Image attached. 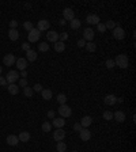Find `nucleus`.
I'll return each mask as SVG.
<instances>
[{"instance_id": "nucleus-36", "label": "nucleus", "mask_w": 136, "mask_h": 152, "mask_svg": "<svg viewBox=\"0 0 136 152\" xmlns=\"http://www.w3.org/2000/svg\"><path fill=\"white\" fill-rule=\"evenodd\" d=\"M97 30H98V31H99V33H105V31H106V27H105V23H101V22H99V23H98V25H97Z\"/></svg>"}, {"instance_id": "nucleus-31", "label": "nucleus", "mask_w": 136, "mask_h": 152, "mask_svg": "<svg viewBox=\"0 0 136 152\" xmlns=\"http://www.w3.org/2000/svg\"><path fill=\"white\" fill-rule=\"evenodd\" d=\"M42 131L45 132V133L50 132V131H52V124H50V122H48V121H45V122L42 124Z\"/></svg>"}, {"instance_id": "nucleus-20", "label": "nucleus", "mask_w": 136, "mask_h": 152, "mask_svg": "<svg viewBox=\"0 0 136 152\" xmlns=\"http://www.w3.org/2000/svg\"><path fill=\"white\" fill-rule=\"evenodd\" d=\"M8 38H10L11 41H16V39L19 38V31L16 29H10V30H8Z\"/></svg>"}, {"instance_id": "nucleus-43", "label": "nucleus", "mask_w": 136, "mask_h": 152, "mask_svg": "<svg viewBox=\"0 0 136 152\" xmlns=\"http://www.w3.org/2000/svg\"><path fill=\"white\" fill-rule=\"evenodd\" d=\"M22 49L25 50V52H27V50H30V44H29V42L22 44Z\"/></svg>"}, {"instance_id": "nucleus-24", "label": "nucleus", "mask_w": 136, "mask_h": 152, "mask_svg": "<svg viewBox=\"0 0 136 152\" xmlns=\"http://www.w3.org/2000/svg\"><path fill=\"white\" fill-rule=\"evenodd\" d=\"M19 141H23V143H27L30 140V133L29 132H21L19 133Z\"/></svg>"}, {"instance_id": "nucleus-16", "label": "nucleus", "mask_w": 136, "mask_h": 152, "mask_svg": "<svg viewBox=\"0 0 136 152\" xmlns=\"http://www.w3.org/2000/svg\"><path fill=\"white\" fill-rule=\"evenodd\" d=\"M18 143H19L18 136H15V134H10V136H7V144L8 145L15 147V145H18Z\"/></svg>"}, {"instance_id": "nucleus-33", "label": "nucleus", "mask_w": 136, "mask_h": 152, "mask_svg": "<svg viewBox=\"0 0 136 152\" xmlns=\"http://www.w3.org/2000/svg\"><path fill=\"white\" fill-rule=\"evenodd\" d=\"M57 102L60 103V105H65V102H67V96H65L64 94H59L57 95Z\"/></svg>"}, {"instance_id": "nucleus-10", "label": "nucleus", "mask_w": 136, "mask_h": 152, "mask_svg": "<svg viewBox=\"0 0 136 152\" xmlns=\"http://www.w3.org/2000/svg\"><path fill=\"white\" fill-rule=\"evenodd\" d=\"M15 61H16V59H15L14 54H11V53L6 54V56L3 57V63H4V65H7V67H10V65H14Z\"/></svg>"}, {"instance_id": "nucleus-30", "label": "nucleus", "mask_w": 136, "mask_h": 152, "mask_svg": "<svg viewBox=\"0 0 136 152\" xmlns=\"http://www.w3.org/2000/svg\"><path fill=\"white\" fill-rule=\"evenodd\" d=\"M38 50L39 52H48V50H49V45H48L47 42L38 44Z\"/></svg>"}, {"instance_id": "nucleus-42", "label": "nucleus", "mask_w": 136, "mask_h": 152, "mask_svg": "<svg viewBox=\"0 0 136 152\" xmlns=\"http://www.w3.org/2000/svg\"><path fill=\"white\" fill-rule=\"evenodd\" d=\"M19 86H21V87H23V88H25V87H27V80H26V79H21V80H19Z\"/></svg>"}, {"instance_id": "nucleus-4", "label": "nucleus", "mask_w": 136, "mask_h": 152, "mask_svg": "<svg viewBox=\"0 0 136 152\" xmlns=\"http://www.w3.org/2000/svg\"><path fill=\"white\" fill-rule=\"evenodd\" d=\"M6 80H7L8 84H12V83H15L16 80H19V74H18V71H8Z\"/></svg>"}, {"instance_id": "nucleus-35", "label": "nucleus", "mask_w": 136, "mask_h": 152, "mask_svg": "<svg viewBox=\"0 0 136 152\" xmlns=\"http://www.w3.org/2000/svg\"><path fill=\"white\" fill-rule=\"evenodd\" d=\"M104 120H106V121H110V120H113V113L112 111H105L104 113Z\"/></svg>"}, {"instance_id": "nucleus-3", "label": "nucleus", "mask_w": 136, "mask_h": 152, "mask_svg": "<svg viewBox=\"0 0 136 152\" xmlns=\"http://www.w3.org/2000/svg\"><path fill=\"white\" fill-rule=\"evenodd\" d=\"M59 114L61 116V118H67V117H69L72 114V110L68 105H60V107H59Z\"/></svg>"}, {"instance_id": "nucleus-41", "label": "nucleus", "mask_w": 136, "mask_h": 152, "mask_svg": "<svg viewBox=\"0 0 136 152\" xmlns=\"http://www.w3.org/2000/svg\"><path fill=\"white\" fill-rule=\"evenodd\" d=\"M0 86H3V87H7V86H8L6 78H3V76H0Z\"/></svg>"}, {"instance_id": "nucleus-19", "label": "nucleus", "mask_w": 136, "mask_h": 152, "mask_svg": "<svg viewBox=\"0 0 136 152\" xmlns=\"http://www.w3.org/2000/svg\"><path fill=\"white\" fill-rule=\"evenodd\" d=\"M26 60L30 61V63H33V61H36L37 60V52L36 50H27L26 52Z\"/></svg>"}, {"instance_id": "nucleus-14", "label": "nucleus", "mask_w": 136, "mask_h": 152, "mask_svg": "<svg viewBox=\"0 0 136 152\" xmlns=\"http://www.w3.org/2000/svg\"><path fill=\"white\" fill-rule=\"evenodd\" d=\"M104 102L106 103L107 106H113V105H116V102H117V96L113 95V94H109V95L105 96Z\"/></svg>"}, {"instance_id": "nucleus-49", "label": "nucleus", "mask_w": 136, "mask_h": 152, "mask_svg": "<svg viewBox=\"0 0 136 152\" xmlns=\"http://www.w3.org/2000/svg\"><path fill=\"white\" fill-rule=\"evenodd\" d=\"M1 71H3V68H1V65H0V75H1Z\"/></svg>"}, {"instance_id": "nucleus-9", "label": "nucleus", "mask_w": 136, "mask_h": 152, "mask_svg": "<svg viewBox=\"0 0 136 152\" xmlns=\"http://www.w3.org/2000/svg\"><path fill=\"white\" fill-rule=\"evenodd\" d=\"M65 137V131H63V128L61 129H56L53 132V138L54 141H63Z\"/></svg>"}, {"instance_id": "nucleus-23", "label": "nucleus", "mask_w": 136, "mask_h": 152, "mask_svg": "<svg viewBox=\"0 0 136 152\" xmlns=\"http://www.w3.org/2000/svg\"><path fill=\"white\" fill-rule=\"evenodd\" d=\"M41 95H42V98L45 99V101H50L52 99V90H48V88H44L42 91H41Z\"/></svg>"}, {"instance_id": "nucleus-29", "label": "nucleus", "mask_w": 136, "mask_h": 152, "mask_svg": "<svg viewBox=\"0 0 136 152\" xmlns=\"http://www.w3.org/2000/svg\"><path fill=\"white\" fill-rule=\"evenodd\" d=\"M23 94H25L26 98H31L33 94H34V91H33L31 87H25V88H23Z\"/></svg>"}, {"instance_id": "nucleus-18", "label": "nucleus", "mask_w": 136, "mask_h": 152, "mask_svg": "<svg viewBox=\"0 0 136 152\" xmlns=\"http://www.w3.org/2000/svg\"><path fill=\"white\" fill-rule=\"evenodd\" d=\"M79 124L82 125V128H87V126H90V125L93 124V118H91L90 116H84L82 120H80Z\"/></svg>"}, {"instance_id": "nucleus-2", "label": "nucleus", "mask_w": 136, "mask_h": 152, "mask_svg": "<svg viewBox=\"0 0 136 152\" xmlns=\"http://www.w3.org/2000/svg\"><path fill=\"white\" fill-rule=\"evenodd\" d=\"M39 36H41V33H39L37 29H33V30L29 31V34H27V39H29V42H31V44L38 42Z\"/></svg>"}, {"instance_id": "nucleus-38", "label": "nucleus", "mask_w": 136, "mask_h": 152, "mask_svg": "<svg viewBox=\"0 0 136 152\" xmlns=\"http://www.w3.org/2000/svg\"><path fill=\"white\" fill-rule=\"evenodd\" d=\"M42 86H41V84H38V83H37V84H34V86H33V91H37V92H41V91H42Z\"/></svg>"}, {"instance_id": "nucleus-17", "label": "nucleus", "mask_w": 136, "mask_h": 152, "mask_svg": "<svg viewBox=\"0 0 136 152\" xmlns=\"http://www.w3.org/2000/svg\"><path fill=\"white\" fill-rule=\"evenodd\" d=\"M52 125H53L56 129H61V128L65 125V120L64 118H61V117L60 118H54V120L52 121Z\"/></svg>"}, {"instance_id": "nucleus-8", "label": "nucleus", "mask_w": 136, "mask_h": 152, "mask_svg": "<svg viewBox=\"0 0 136 152\" xmlns=\"http://www.w3.org/2000/svg\"><path fill=\"white\" fill-rule=\"evenodd\" d=\"M15 64H16V68H18L19 71H26V68H27V60H26V59H23V57H19V59H16Z\"/></svg>"}, {"instance_id": "nucleus-48", "label": "nucleus", "mask_w": 136, "mask_h": 152, "mask_svg": "<svg viewBox=\"0 0 136 152\" xmlns=\"http://www.w3.org/2000/svg\"><path fill=\"white\" fill-rule=\"evenodd\" d=\"M59 23H60V26H64V25H65V21H64V19H61Z\"/></svg>"}, {"instance_id": "nucleus-26", "label": "nucleus", "mask_w": 136, "mask_h": 152, "mask_svg": "<svg viewBox=\"0 0 136 152\" xmlns=\"http://www.w3.org/2000/svg\"><path fill=\"white\" fill-rule=\"evenodd\" d=\"M80 26H82V22L79 21V19H72L71 22H69V27L71 29H74V30H78L79 27H80Z\"/></svg>"}, {"instance_id": "nucleus-5", "label": "nucleus", "mask_w": 136, "mask_h": 152, "mask_svg": "<svg viewBox=\"0 0 136 152\" xmlns=\"http://www.w3.org/2000/svg\"><path fill=\"white\" fill-rule=\"evenodd\" d=\"M113 37L116 39H124L125 38V31H124V29L120 27V26H116L113 29Z\"/></svg>"}, {"instance_id": "nucleus-1", "label": "nucleus", "mask_w": 136, "mask_h": 152, "mask_svg": "<svg viewBox=\"0 0 136 152\" xmlns=\"http://www.w3.org/2000/svg\"><path fill=\"white\" fill-rule=\"evenodd\" d=\"M115 64L117 67L122 68V69L128 68V65H129L128 56H127V54H117V57H116V60H115Z\"/></svg>"}, {"instance_id": "nucleus-40", "label": "nucleus", "mask_w": 136, "mask_h": 152, "mask_svg": "<svg viewBox=\"0 0 136 152\" xmlns=\"http://www.w3.org/2000/svg\"><path fill=\"white\" fill-rule=\"evenodd\" d=\"M82 129H83V128H82V125L79 124V122H76V124H74V131H75V132H80V131H82Z\"/></svg>"}, {"instance_id": "nucleus-32", "label": "nucleus", "mask_w": 136, "mask_h": 152, "mask_svg": "<svg viewBox=\"0 0 136 152\" xmlns=\"http://www.w3.org/2000/svg\"><path fill=\"white\" fill-rule=\"evenodd\" d=\"M116 26H118V25H117V22H115V21H107L106 23H105V27H106V29H110V30H113Z\"/></svg>"}, {"instance_id": "nucleus-47", "label": "nucleus", "mask_w": 136, "mask_h": 152, "mask_svg": "<svg viewBox=\"0 0 136 152\" xmlns=\"http://www.w3.org/2000/svg\"><path fill=\"white\" fill-rule=\"evenodd\" d=\"M21 76H22V79H26V76H27V72H26V71H21Z\"/></svg>"}, {"instance_id": "nucleus-12", "label": "nucleus", "mask_w": 136, "mask_h": 152, "mask_svg": "<svg viewBox=\"0 0 136 152\" xmlns=\"http://www.w3.org/2000/svg\"><path fill=\"white\" fill-rule=\"evenodd\" d=\"M79 136H80V140H83V141H89L90 138H91V132L87 131V128H83L82 131L79 132Z\"/></svg>"}, {"instance_id": "nucleus-34", "label": "nucleus", "mask_w": 136, "mask_h": 152, "mask_svg": "<svg viewBox=\"0 0 136 152\" xmlns=\"http://www.w3.org/2000/svg\"><path fill=\"white\" fill-rule=\"evenodd\" d=\"M105 65H106L107 69H112V68H115L116 67V64H115V60H106V63H105Z\"/></svg>"}, {"instance_id": "nucleus-46", "label": "nucleus", "mask_w": 136, "mask_h": 152, "mask_svg": "<svg viewBox=\"0 0 136 152\" xmlns=\"http://www.w3.org/2000/svg\"><path fill=\"white\" fill-rule=\"evenodd\" d=\"M48 117H49V118H53V117H54V111H53V110H49V111H48Z\"/></svg>"}, {"instance_id": "nucleus-13", "label": "nucleus", "mask_w": 136, "mask_h": 152, "mask_svg": "<svg viewBox=\"0 0 136 152\" xmlns=\"http://www.w3.org/2000/svg\"><path fill=\"white\" fill-rule=\"evenodd\" d=\"M47 38H48V41L56 44L59 41V33L57 31H53V30H50V31L47 33Z\"/></svg>"}, {"instance_id": "nucleus-44", "label": "nucleus", "mask_w": 136, "mask_h": 152, "mask_svg": "<svg viewBox=\"0 0 136 152\" xmlns=\"http://www.w3.org/2000/svg\"><path fill=\"white\" fill-rule=\"evenodd\" d=\"M76 44H78V46H79V48H83V46H86V41H84V39H79V41H78V42H76Z\"/></svg>"}, {"instance_id": "nucleus-27", "label": "nucleus", "mask_w": 136, "mask_h": 152, "mask_svg": "<svg viewBox=\"0 0 136 152\" xmlns=\"http://www.w3.org/2000/svg\"><path fill=\"white\" fill-rule=\"evenodd\" d=\"M86 49L87 52H95L97 50V44H94L93 41L91 42H86Z\"/></svg>"}, {"instance_id": "nucleus-45", "label": "nucleus", "mask_w": 136, "mask_h": 152, "mask_svg": "<svg viewBox=\"0 0 136 152\" xmlns=\"http://www.w3.org/2000/svg\"><path fill=\"white\" fill-rule=\"evenodd\" d=\"M16 26H18V22L16 21H11L10 22V29H16Z\"/></svg>"}, {"instance_id": "nucleus-7", "label": "nucleus", "mask_w": 136, "mask_h": 152, "mask_svg": "<svg viewBox=\"0 0 136 152\" xmlns=\"http://www.w3.org/2000/svg\"><path fill=\"white\" fill-rule=\"evenodd\" d=\"M94 30L93 29H90V27H87V29H84V31H83V39L84 41H89V42H91L94 39Z\"/></svg>"}, {"instance_id": "nucleus-37", "label": "nucleus", "mask_w": 136, "mask_h": 152, "mask_svg": "<svg viewBox=\"0 0 136 152\" xmlns=\"http://www.w3.org/2000/svg\"><path fill=\"white\" fill-rule=\"evenodd\" d=\"M23 27H25L27 31H30V30H33V29H34V27H33V23H31V22H29V21L23 23Z\"/></svg>"}, {"instance_id": "nucleus-22", "label": "nucleus", "mask_w": 136, "mask_h": 152, "mask_svg": "<svg viewBox=\"0 0 136 152\" xmlns=\"http://www.w3.org/2000/svg\"><path fill=\"white\" fill-rule=\"evenodd\" d=\"M7 88H8V92H10L11 95H16V94L19 92V86H16L15 83H12V84H8Z\"/></svg>"}, {"instance_id": "nucleus-11", "label": "nucleus", "mask_w": 136, "mask_h": 152, "mask_svg": "<svg viewBox=\"0 0 136 152\" xmlns=\"http://www.w3.org/2000/svg\"><path fill=\"white\" fill-rule=\"evenodd\" d=\"M63 16H64V21L71 22L72 19H75V12H74V10H71V8H65V10L63 11Z\"/></svg>"}, {"instance_id": "nucleus-6", "label": "nucleus", "mask_w": 136, "mask_h": 152, "mask_svg": "<svg viewBox=\"0 0 136 152\" xmlns=\"http://www.w3.org/2000/svg\"><path fill=\"white\" fill-rule=\"evenodd\" d=\"M50 27V22L47 21V19H41V21H38V25H37V30H38L39 33L44 31V30H49Z\"/></svg>"}, {"instance_id": "nucleus-39", "label": "nucleus", "mask_w": 136, "mask_h": 152, "mask_svg": "<svg viewBox=\"0 0 136 152\" xmlns=\"http://www.w3.org/2000/svg\"><path fill=\"white\" fill-rule=\"evenodd\" d=\"M59 39H60L61 42H64L65 39H68V34L67 33H61V34H59Z\"/></svg>"}, {"instance_id": "nucleus-25", "label": "nucleus", "mask_w": 136, "mask_h": 152, "mask_svg": "<svg viewBox=\"0 0 136 152\" xmlns=\"http://www.w3.org/2000/svg\"><path fill=\"white\" fill-rule=\"evenodd\" d=\"M54 50H56V52H59V53L64 52V50H65V44L61 42V41H57V42L54 44Z\"/></svg>"}, {"instance_id": "nucleus-15", "label": "nucleus", "mask_w": 136, "mask_h": 152, "mask_svg": "<svg viewBox=\"0 0 136 152\" xmlns=\"http://www.w3.org/2000/svg\"><path fill=\"white\" fill-rule=\"evenodd\" d=\"M86 22L89 25H98V23H99V16L95 14H90L86 18Z\"/></svg>"}, {"instance_id": "nucleus-21", "label": "nucleus", "mask_w": 136, "mask_h": 152, "mask_svg": "<svg viewBox=\"0 0 136 152\" xmlns=\"http://www.w3.org/2000/svg\"><path fill=\"white\" fill-rule=\"evenodd\" d=\"M113 118H115L117 122H124V121H125V113L118 110V111H116V113L113 114Z\"/></svg>"}, {"instance_id": "nucleus-28", "label": "nucleus", "mask_w": 136, "mask_h": 152, "mask_svg": "<svg viewBox=\"0 0 136 152\" xmlns=\"http://www.w3.org/2000/svg\"><path fill=\"white\" fill-rule=\"evenodd\" d=\"M56 149H57V152H65L67 151V145H65V143H63V141H57Z\"/></svg>"}]
</instances>
